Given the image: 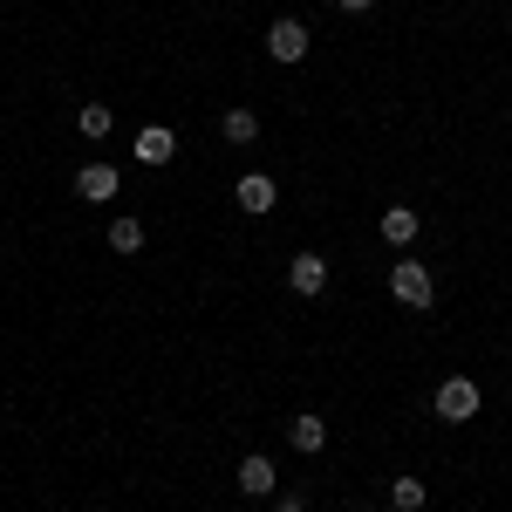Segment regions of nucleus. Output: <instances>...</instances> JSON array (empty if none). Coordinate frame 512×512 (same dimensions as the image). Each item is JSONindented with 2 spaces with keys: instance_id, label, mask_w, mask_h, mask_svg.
<instances>
[{
  "instance_id": "obj_10",
  "label": "nucleus",
  "mask_w": 512,
  "mask_h": 512,
  "mask_svg": "<svg viewBox=\"0 0 512 512\" xmlns=\"http://www.w3.org/2000/svg\"><path fill=\"white\" fill-rule=\"evenodd\" d=\"M219 130H226V144H253V137H260V117L239 103V110H226V117H219Z\"/></svg>"
},
{
  "instance_id": "obj_1",
  "label": "nucleus",
  "mask_w": 512,
  "mask_h": 512,
  "mask_svg": "<svg viewBox=\"0 0 512 512\" xmlns=\"http://www.w3.org/2000/svg\"><path fill=\"white\" fill-rule=\"evenodd\" d=\"M390 294L403 301V308H431V301H437L431 267H424V260H396V267H390Z\"/></svg>"
},
{
  "instance_id": "obj_12",
  "label": "nucleus",
  "mask_w": 512,
  "mask_h": 512,
  "mask_svg": "<svg viewBox=\"0 0 512 512\" xmlns=\"http://www.w3.org/2000/svg\"><path fill=\"white\" fill-rule=\"evenodd\" d=\"M287 437H294V451H321V444H328V424H321V417H294Z\"/></svg>"
},
{
  "instance_id": "obj_3",
  "label": "nucleus",
  "mask_w": 512,
  "mask_h": 512,
  "mask_svg": "<svg viewBox=\"0 0 512 512\" xmlns=\"http://www.w3.org/2000/svg\"><path fill=\"white\" fill-rule=\"evenodd\" d=\"M287 287H294L301 301H315L321 287H328V260H321V253H294V267H287Z\"/></svg>"
},
{
  "instance_id": "obj_4",
  "label": "nucleus",
  "mask_w": 512,
  "mask_h": 512,
  "mask_svg": "<svg viewBox=\"0 0 512 512\" xmlns=\"http://www.w3.org/2000/svg\"><path fill=\"white\" fill-rule=\"evenodd\" d=\"M267 55H274V62H301V55H308V28H301V21H274V28H267Z\"/></svg>"
},
{
  "instance_id": "obj_2",
  "label": "nucleus",
  "mask_w": 512,
  "mask_h": 512,
  "mask_svg": "<svg viewBox=\"0 0 512 512\" xmlns=\"http://www.w3.org/2000/svg\"><path fill=\"white\" fill-rule=\"evenodd\" d=\"M478 403H485V396H478L472 376H444V383H437V417H444V424H472Z\"/></svg>"
},
{
  "instance_id": "obj_6",
  "label": "nucleus",
  "mask_w": 512,
  "mask_h": 512,
  "mask_svg": "<svg viewBox=\"0 0 512 512\" xmlns=\"http://www.w3.org/2000/svg\"><path fill=\"white\" fill-rule=\"evenodd\" d=\"M76 198H89V205L117 198V164H82L76 171Z\"/></svg>"
},
{
  "instance_id": "obj_5",
  "label": "nucleus",
  "mask_w": 512,
  "mask_h": 512,
  "mask_svg": "<svg viewBox=\"0 0 512 512\" xmlns=\"http://www.w3.org/2000/svg\"><path fill=\"white\" fill-rule=\"evenodd\" d=\"M274 198H280V185L267 178V171H246V178H239V212L260 219V212H274Z\"/></svg>"
},
{
  "instance_id": "obj_14",
  "label": "nucleus",
  "mask_w": 512,
  "mask_h": 512,
  "mask_svg": "<svg viewBox=\"0 0 512 512\" xmlns=\"http://www.w3.org/2000/svg\"><path fill=\"white\" fill-rule=\"evenodd\" d=\"M390 506L396 512H417V506H424V478H390Z\"/></svg>"
},
{
  "instance_id": "obj_9",
  "label": "nucleus",
  "mask_w": 512,
  "mask_h": 512,
  "mask_svg": "<svg viewBox=\"0 0 512 512\" xmlns=\"http://www.w3.org/2000/svg\"><path fill=\"white\" fill-rule=\"evenodd\" d=\"M417 226H424V219H417V212H410V205H390V212H383V239H390L396 253H403V246H410V239H417Z\"/></svg>"
},
{
  "instance_id": "obj_13",
  "label": "nucleus",
  "mask_w": 512,
  "mask_h": 512,
  "mask_svg": "<svg viewBox=\"0 0 512 512\" xmlns=\"http://www.w3.org/2000/svg\"><path fill=\"white\" fill-rule=\"evenodd\" d=\"M110 246L117 253H144V219H110Z\"/></svg>"
},
{
  "instance_id": "obj_7",
  "label": "nucleus",
  "mask_w": 512,
  "mask_h": 512,
  "mask_svg": "<svg viewBox=\"0 0 512 512\" xmlns=\"http://www.w3.org/2000/svg\"><path fill=\"white\" fill-rule=\"evenodd\" d=\"M274 485H280V478H274V458H260V451H253V458L239 465V492H246V499H267Z\"/></svg>"
},
{
  "instance_id": "obj_11",
  "label": "nucleus",
  "mask_w": 512,
  "mask_h": 512,
  "mask_svg": "<svg viewBox=\"0 0 512 512\" xmlns=\"http://www.w3.org/2000/svg\"><path fill=\"white\" fill-rule=\"evenodd\" d=\"M110 123H117V117H110V103H82V110H76V130L89 137V144L110 137Z\"/></svg>"
},
{
  "instance_id": "obj_15",
  "label": "nucleus",
  "mask_w": 512,
  "mask_h": 512,
  "mask_svg": "<svg viewBox=\"0 0 512 512\" xmlns=\"http://www.w3.org/2000/svg\"><path fill=\"white\" fill-rule=\"evenodd\" d=\"M335 7H342V14H362V7H376V0H335Z\"/></svg>"
},
{
  "instance_id": "obj_8",
  "label": "nucleus",
  "mask_w": 512,
  "mask_h": 512,
  "mask_svg": "<svg viewBox=\"0 0 512 512\" xmlns=\"http://www.w3.org/2000/svg\"><path fill=\"white\" fill-rule=\"evenodd\" d=\"M178 158V137L164 130V123H151L144 137H137V164H171Z\"/></svg>"
},
{
  "instance_id": "obj_16",
  "label": "nucleus",
  "mask_w": 512,
  "mask_h": 512,
  "mask_svg": "<svg viewBox=\"0 0 512 512\" xmlns=\"http://www.w3.org/2000/svg\"><path fill=\"white\" fill-rule=\"evenodd\" d=\"M274 512H308V506H301V499H274Z\"/></svg>"
}]
</instances>
